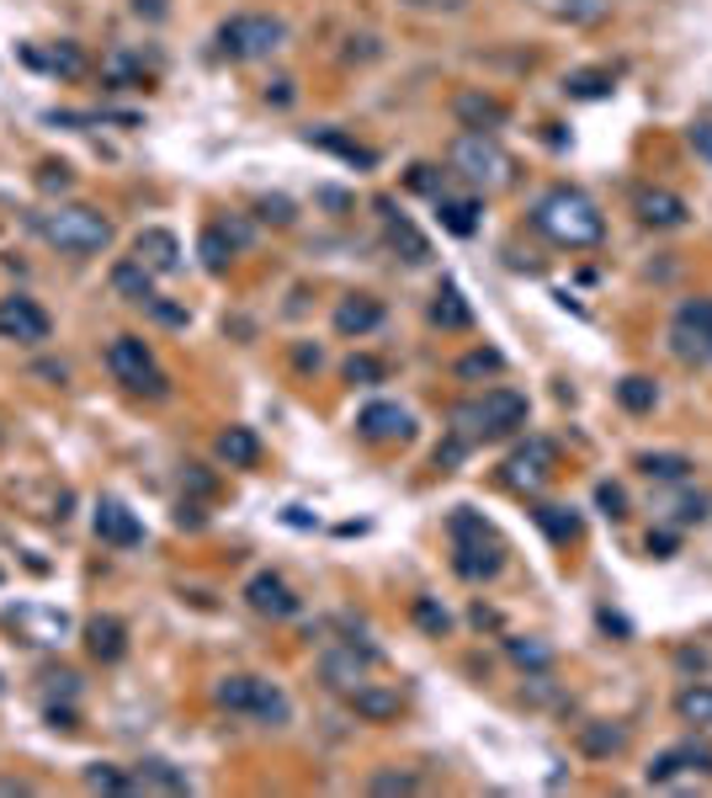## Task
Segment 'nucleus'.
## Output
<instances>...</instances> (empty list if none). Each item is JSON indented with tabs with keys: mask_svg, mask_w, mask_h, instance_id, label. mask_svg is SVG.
Masks as SVG:
<instances>
[{
	"mask_svg": "<svg viewBox=\"0 0 712 798\" xmlns=\"http://www.w3.org/2000/svg\"><path fill=\"white\" fill-rule=\"evenodd\" d=\"M500 368H505L500 352H474V357H463V363H457V373H463V378H478V373H500Z\"/></svg>",
	"mask_w": 712,
	"mask_h": 798,
	"instance_id": "45",
	"label": "nucleus"
},
{
	"mask_svg": "<svg viewBox=\"0 0 712 798\" xmlns=\"http://www.w3.org/2000/svg\"><path fill=\"white\" fill-rule=\"evenodd\" d=\"M107 368H112V378H118L128 395H144V399H165V395H171V378L160 373L154 352H149L139 336H118V341H112V346H107Z\"/></svg>",
	"mask_w": 712,
	"mask_h": 798,
	"instance_id": "7",
	"label": "nucleus"
},
{
	"mask_svg": "<svg viewBox=\"0 0 712 798\" xmlns=\"http://www.w3.org/2000/svg\"><path fill=\"white\" fill-rule=\"evenodd\" d=\"M373 794H420L416 772H373Z\"/></svg>",
	"mask_w": 712,
	"mask_h": 798,
	"instance_id": "42",
	"label": "nucleus"
},
{
	"mask_svg": "<svg viewBox=\"0 0 712 798\" xmlns=\"http://www.w3.org/2000/svg\"><path fill=\"white\" fill-rule=\"evenodd\" d=\"M288 43V28L277 22V17H261V11H245V17H229L224 28H218V54L224 60H267Z\"/></svg>",
	"mask_w": 712,
	"mask_h": 798,
	"instance_id": "6",
	"label": "nucleus"
},
{
	"mask_svg": "<svg viewBox=\"0 0 712 798\" xmlns=\"http://www.w3.org/2000/svg\"><path fill=\"white\" fill-rule=\"evenodd\" d=\"M43 186H69V171L64 165H43V176H37Z\"/></svg>",
	"mask_w": 712,
	"mask_h": 798,
	"instance_id": "52",
	"label": "nucleus"
},
{
	"mask_svg": "<svg viewBox=\"0 0 712 798\" xmlns=\"http://www.w3.org/2000/svg\"><path fill=\"white\" fill-rule=\"evenodd\" d=\"M457 123L468 128V133H495L505 123V101H495V96H484V91H463L457 96Z\"/></svg>",
	"mask_w": 712,
	"mask_h": 798,
	"instance_id": "21",
	"label": "nucleus"
},
{
	"mask_svg": "<svg viewBox=\"0 0 712 798\" xmlns=\"http://www.w3.org/2000/svg\"><path fill=\"white\" fill-rule=\"evenodd\" d=\"M352 708L362 719H373V724H384V719H399V692H384V687H356L352 692Z\"/></svg>",
	"mask_w": 712,
	"mask_h": 798,
	"instance_id": "26",
	"label": "nucleus"
},
{
	"mask_svg": "<svg viewBox=\"0 0 712 798\" xmlns=\"http://www.w3.org/2000/svg\"><path fill=\"white\" fill-rule=\"evenodd\" d=\"M638 218L654 224V229H681L686 203L676 197V192H665V186H644V192H638Z\"/></svg>",
	"mask_w": 712,
	"mask_h": 798,
	"instance_id": "19",
	"label": "nucleus"
},
{
	"mask_svg": "<svg viewBox=\"0 0 712 798\" xmlns=\"http://www.w3.org/2000/svg\"><path fill=\"white\" fill-rule=\"evenodd\" d=\"M436 218H442L446 235H474L478 229V203L474 197H436Z\"/></svg>",
	"mask_w": 712,
	"mask_h": 798,
	"instance_id": "25",
	"label": "nucleus"
},
{
	"mask_svg": "<svg viewBox=\"0 0 712 798\" xmlns=\"http://www.w3.org/2000/svg\"><path fill=\"white\" fill-rule=\"evenodd\" d=\"M367 660H373V655H367V649L356 655V645L352 649H330L325 660H320V676H325L335 692H356V687L367 681Z\"/></svg>",
	"mask_w": 712,
	"mask_h": 798,
	"instance_id": "18",
	"label": "nucleus"
},
{
	"mask_svg": "<svg viewBox=\"0 0 712 798\" xmlns=\"http://www.w3.org/2000/svg\"><path fill=\"white\" fill-rule=\"evenodd\" d=\"M112 288H118L122 299H133V304H149V299H154V272H144V267L128 256L118 272H112Z\"/></svg>",
	"mask_w": 712,
	"mask_h": 798,
	"instance_id": "27",
	"label": "nucleus"
},
{
	"mask_svg": "<svg viewBox=\"0 0 712 798\" xmlns=\"http://www.w3.org/2000/svg\"><path fill=\"white\" fill-rule=\"evenodd\" d=\"M86 788H96V794H133V772L112 767V762H96L86 772Z\"/></svg>",
	"mask_w": 712,
	"mask_h": 798,
	"instance_id": "34",
	"label": "nucleus"
},
{
	"mask_svg": "<svg viewBox=\"0 0 712 798\" xmlns=\"http://www.w3.org/2000/svg\"><path fill=\"white\" fill-rule=\"evenodd\" d=\"M416 623L425 628V634H431V639H442L446 628H452V617H446V607H436L431 596H420V602H416Z\"/></svg>",
	"mask_w": 712,
	"mask_h": 798,
	"instance_id": "41",
	"label": "nucleus"
},
{
	"mask_svg": "<svg viewBox=\"0 0 712 798\" xmlns=\"http://www.w3.org/2000/svg\"><path fill=\"white\" fill-rule=\"evenodd\" d=\"M139 11H149V17H165V0H133Z\"/></svg>",
	"mask_w": 712,
	"mask_h": 798,
	"instance_id": "53",
	"label": "nucleus"
},
{
	"mask_svg": "<svg viewBox=\"0 0 712 798\" xmlns=\"http://www.w3.org/2000/svg\"><path fill=\"white\" fill-rule=\"evenodd\" d=\"M638 468H644L649 479H686V474H691V459H681V453H644Z\"/></svg>",
	"mask_w": 712,
	"mask_h": 798,
	"instance_id": "36",
	"label": "nucleus"
},
{
	"mask_svg": "<svg viewBox=\"0 0 712 798\" xmlns=\"http://www.w3.org/2000/svg\"><path fill=\"white\" fill-rule=\"evenodd\" d=\"M564 91L580 96V101H595V96L612 91V75H606V69H574V75L564 80Z\"/></svg>",
	"mask_w": 712,
	"mask_h": 798,
	"instance_id": "37",
	"label": "nucleus"
},
{
	"mask_svg": "<svg viewBox=\"0 0 712 798\" xmlns=\"http://www.w3.org/2000/svg\"><path fill=\"white\" fill-rule=\"evenodd\" d=\"M595 500H601V511H606L612 522H617V517H627V495L617 490V485H601V490H595Z\"/></svg>",
	"mask_w": 712,
	"mask_h": 798,
	"instance_id": "47",
	"label": "nucleus"
},
{
	"mask_svg": "<svg viewBox=\"0 0 712 798\" xmlns=\"http://www.w3.org/2000/svg\"><path fill=\"white\" fill-rule=\"evenodd\" d=\"M617 399H623V410H633V416H649L659 389H654L649 378H623V384H617Z\"/></svg>",
	"mask_w": 712,
	"mask_h": 798,
	"instance_id": "35",
	"label": "nucleus"
},
{
	"mask_svg": "<svg viewBox=\"0 0 712 798\" xmlns=\"http://www.w3.org/2000/svg\"><path fill=\"white\" fill-rule=\"evenodd\" d=\"M388 224H393V240H404V250H410V261H425V256H431V246H425V240H420L416 229H410V218L388 214Z\"/></svg>",
	"mask_w": 712,
	"mask_h": 798,
	"instance_id": "44",
	"label": "nucleus"
},
{
	"mask_svg": "<svg viewBox=\"0 0 712 798\" xmlns=\"http://www.w3.org/2000/svg\"><path fill=\"white\" fill-rule=\"evenodd\" d=\"M431 320H436L442 331H468V325H474V309L463 304L457 282H442V293H436V304H431Z\"/></svg>",
	"mask_w": 712,
	"mask_h": 798,
	"instance_id": "24",
	"label": "nucleus"
},
{
	"mask_svg": "<svg viewBox=\"0 0 712 798\" xmlns=\"http://www.w3.org/2000/svg\"><path fill=\"white\" fill-rule=\"evenodd\" d=\"M670 549H676V538H670V532H649V553L670 559Z\"/></svg>",
	"mask_w": 712,
	"mask_h": 798,
	"instance_id": "51",
	"label": "nucleus"
},
{
	"mask_svg": "<svg viewBox=\"0 0 712 798\" xmlns=\"http://www.w3.org/2000/svg\"><path fill=\"white\" fill-rule=\"evenodd\" d=\"M256 687H261V676H224L213 698L229 708V713H250V708H256Z\"/></svg>",
	"mask_w": 712,
	"mask_h": 798,
	"instance_id": "28",
	"label": "nucleus"
},
{
	"mask_svg": "<svg viewBox=\"0 0 712 798\" xmlns=\"http://www.w3.org/2000/svg\"><path fill=\"white\" fill-rule=\"evenodd\" d=\"M691 144H697V154H702V160H712V123L691 128Z\"/></svg>",
	"mask_w": 712,
	"mask_h": 798,
	"instance_id": "50",
	"label": "nucleus"
},
{
	"mask_svg": "<svg viewBox=\"0 0 712 798\" xmlns=\"http://www.w3.org/2000/svg\"><path fill=\"white\" fill-rule=\"evenodd\" d=\"M356 431H362L367 442H378V447L410 442V436H416V416H410L404 405H393V399H373V405L356 416Z\"/></svg>",
	"mask_w": 712,
	"mask_h": 798,
	"instance_id": "11",
	"label": "nucleus"
},
{
	"mask_svg": "<svg viewBox=\"0 0 712 798\" xmlns=\"http://www.w3.org/2000/svg\"><path fill=\"white\" fill-rule=\"evenodd\" d=\"M261 218H277V224H288V218H293L288 197H267V203H261Z\"/></svg>",
	"mask_w": 712,
	"mask_h": 798,
	"instance_id": "48",
	"label": "nucleus"
},
{
	"mask_svg": "<svg viewBox=\"0 0 712 798\" xmlns=\"http://www.w3.org/2000/svg\"><path fill=\"white\" fill-rule=\"evenodd\" d=\"M580 745H585L591 756H617L627 745V730H617V724H585V730H580Z\"/></svg>",
	"mask_w": 712,
	"mask_h": 798,
	"instance_id": "31",
	"label": "nucleus"
},
{
	"mask_svg": "<svg viewBox=\"0 0 712 798\" xmlns=\"http://www.w3.org/2000/svg\"><path fill=\"white\" fill-rule=\"evenodd\" d=\"M32 60L48 64V69H60V75H80V69H86V60H80V54H75L69 43H60L54 54H32Z\"/></svg>",
	"mask_w": 712,
	"mask_h": 798,
	"instance_id": "43",
	"label": "nucleus"
},
{
	"mask_svg": "<svg viewBox=\"0 0 712 798\" xmlns=\"http://www.w3.org/2000/svg\"><path fill=\"white\" fill-rule=\"evenodd\" d=\"M686 772H702L712 777V751L708 745H676V751H665V756H654L649 762V783L654 788H665V783H676Z\"/></svg>",
	"mask_w": 712,
	"mask_h": 798,
	"instance_id": "14",
	"label": "nucleus"
},
{
	"mask_svg": "<svg viewBox=\"0 0 712 798\" xmlns=\"http://www.w3.org/2000/svg\"><path fill=\"white\" fill-rule=\"evenodd\" d=\"M452 171L478 192H505V186H516V154L500 150L495 133H457Z\"/></svg>",
	"mask_w": 712,
	"mask_h": 798,
	"instance_id": "5",
	"label": "nucleus"
},
{
	"mask_svg": "<svg viewBox=\"0 0 712 798\" xmlns=\"http://www.w3.org/2000/svg\"><path fill=\"white\" fill-rule=\"evenodd\" d=\"M670 352L681 363H712V299H686L670 320Z\"/></svg>",
	"mask_w": 712,
	"mask_h": 798,
	"instance_id": "8",
	"label": "nucleus"
},
{
	"mask_svg": "<svg viewBox=\"0 0 712 798\" xmlns=\"http://www.w3.org/2000/svg\"><path fill=\"white\" fill-rule=\"evenodd\" d=\"M149 80V64L139 60V54H112V60H107V86H144Z\"/></svg>",
	"mask_w": 712,
	"mask_h": 798,
	"instance_id": "32",
	"label": "nucleus"
},
{
	"mask_svg": "<svg viewBox=\"0 0 712 798\" xmlns=\"http://www.w3.org/2000/svg\"><path fill=\"white\" fill-rule=\"evenodd\" d=\"M378 325H384V304L367 299V293H352V299H341V309H335V331H341V336H367V331H378Z\"/></svg>",
	"mask_w": 712,
	"mask_h": 798,
	"instance_id": "20",
	"label": "nucleus"
},
{
	"mask_svg": "<svg viewBox=\"0 0 712 798\" xmlns=\"http://www.w3.org/2000/svg\"><path fill=\"white\" fill-rule=\"evenodd\" d=\"M521 427H527V395H516V389H489L484 399L457 405V416H452V436H457L463 447H474L484 436L521 431Z\"/></svg>",
	"mask_w": 712,
	"mask_h": 798,
	"instance_id": "3",
	"label": "nucleus"
},
{
	"mask_svg": "<svg viewBox=\"0 0 712 798\" xmlns=\"http://www.w3.org/2000/svg\"><path fill=\"white\" fill-rule=\"evenodd\" d=\"M553 468H559V447L542 442V436H527V447H516V453L505 459V485L537 490L542 479H553Z\"/></svg>",
	"mask_w": 712,
	"mask_h": 798,
	"instance_id": "10",
	"label": "nucleus"
},
{
	"mask_svg": "<svg viewBox=\"0 0 712 798\" xmlns=\"http://www.w3.org/2000/svg\"><path fill=\"white\" fill-rule=\"evenodd\" d=\"M229 256H235V240H224V229H208V235H203V267H208V272H224Z\"/></svg>",
	"mask_w": 712,
	"mask_h": 798,
	"instance_id": "40",
	"label": "nucleus"
},
{
	"mask_svg": "<svg viewBox=\"0 0 712 798\" xmlns=\"http://www.w3.org/2000/svg\"><path fill=\"white\" fill-rule=\"evenodd\" d=\"M532 6L559 22H601L606 17V0H532Z\"/></svg>",
	"mask_w": 712,
	"mask_h": 798,
	"instance_id": "29",
	"label": "nucleus"
},
{
	"mask_svg": "<svg viewBox=\"0 0 712 798\" xmlns=\"http://www.w3.org/2000/svg\"><path fill=\"white\" fill-rule=\"evenodd\" d=\"M245 602L256 607L261 617H293L303 602H298V591L277 570H261V575H250V585H245Z\"/></svg>",
	"mask_w": 712,
	"mask_h": 798,
	"instance_id": "12",
	"label": "nucleus"
},
{
	"mask_svg": "<svg viewBox=\"0 0 712 798\" xmlns=\"http://www.w3.org/2000/svg\"><path fill=\"white\" fill-rule=\"evenodd\" d=\"M144 309H154V314H160L165 325H186V309H176V304H160V299H149Z\"/></svg>",
	"mask_w": 712,
	"mask_h": 798,
	"instance_id": "49",
	"label": "nucleus"
},
{
	"mask_svg": "<svg viewBox=\"0 0 712 798\" xmlns=\"http://www.w3.org/2000/svg\"><path fill=\"white\" fill-rule=\"evenodd\" d=\"M11 628H22L28 634V645H60L64 634H69V617L64 613H43V607H17V613H6Z\"/></svg>",
	"mask_w": 712,
	"mask_h": 798,
	"instance_id": "17",
	"label": "nucleus"
},
{
	"mask_svg": "<svg viewBox=\"0 0 712 798\" xmlns=\"http://www.w3.org/2000/svg\"><path fill=\"white\" fill-rule=\"evenodd\" d=\"M532 517H537V527H542L553 543H574V538H580V517H574V511H564V506H537Z\"/></svg>",
	"mask_w": 712,
	"mask_h": 798,
	"instance_id": "30",
	"label": "nucleus"
},
{
	"mask_svg": "<svg viewBox=\"0 0 712 798\" xmlns=\"http://www.w3.org/2000/svg\"><path fill=\"white\" fill-rule=\"evenodd\" d=\"M133 261L144 267V272L165 277L181 267V240L171 235V229H144L139 240H133Z\"/></svg>",
	"mask_w": 712,
	"mask_h": 798,
	"instance_id": "15",
	"label": "nucleus"
},
{
	"mask_svg": "<svg viewBox=\"0 0 712 798\" xmlns=\"http://www.w3.org/2000/svg\"><path fill=\"white\" fill-rule=\"evenodd\" d=\"M384 378V363H373V357H352L346 363V384H378Z\"/></svg>",
	"mask_w": 712,
	"mask_h": 798,
	"instance_id": "46",
	"label": "nucleus"
},
{
	"mask_svg": "<svg viewBox=\"0 0 712 798\" xmlns=\"http://www.w3.org/2000/svg\"><path fill=\"white\" fill-rule=\"evenodd\" d=\"M37 235L64 256H96V250L112 246V218L101 208L69 203V208H54V214H37Z\"/></svg>",
	"mask_w": 712,
	"mask_h": 798,
	"instance_id": "4",
	"label": "nucleus"
},
{
	"mask_svg": "<svg viewBox=\"0 0 712 798\" xmlns=\"http://www.w3.org/2000/svg\"><path fill=\"white\" fill-rule=\"evenodd\" d=\"M676 713H681L686 724H712V687H686L681 698H676Z\"/></svg>",
	"mask_w": 712,
	"mask_h": 798,
	"instance_id": "33",
	"label": "nucleus"
},
{
	"mask_svg": "<svg viewBox=\"0 0 712 798\" xmlns=\"http://www.w3.org/2000/svg\"><path fill=\"white\" fill-rule=\"evenodd\" d=\"M309 144H325V150L346 154L352 165H373V160H378L373 150H362V144H352V139H341V133H330V128H309Z\"/></svg>",
	"mask_w": 712,
	"mask_h": 798,
	"instance_id": "38",
	"label": "nucleus"
},
{
	"mask_svg": "<svg viewBox=\"0 0 712 798\" xmlns=\"http://www.w3.org/2000/svg\"><path fill=\"white\" fill-rule=\"evenodd\" d=\"M532 229L564 250H591V246H601V235H606V218H601V208H595L585 192L553 186V192H542L532 203Z\"/></svg>",
	"mask_w": 712,
	"mask_h": 798,
	"instance_id": "1",
	"label": "nucleus"
},
{
	"mask_svg": "<svg viewBox=\"0 0 712 798\" xmlns=\"http://www.w3.org/2000/svg\"><path fill=\"white\" fill-rule=\"evenodd\" d=\"M446 527H452V570H457L463 581H495L505 564L495 527L484 522L478 511H468V506H457Z\"/></svg>",
	"mask_w": 712,
	"mask_h": 798,
	"instance_id": "2",
	"label": "nucleus"
},
{
	"mask_svg": "<svg viewBox=\"0 0 712 798\" xmlns=\"http://www.w3.org/2000/svg\"><path fill=\"white\" fill-rule=\"evenodd\" d=\"M505 649H510V660H516L521 671H548V666H553V649L537 645V639H510Z\"/></svg>",
	"mask_w": 712,
	"mask_h": 798,
	"instance_id": "39",
	"label": "nucleus"
},
{
	"mask_svg": "<svg viewBox=\"0 0 712 798\" xmlns=\"http://www.w3.org/2000/svg\"><path fill=\"white\" fill-rule=\"evenodd\" d=\"M0 581H6V570H0Z\"/></svg>",
	"mask_w": 712,
	"mask_h": 798,
	"instance_id": "56",
	"label": "nucleus"
},
{
	"mask_svg": "<svg viewBox=\"0 0 712 798\" xmlns=\"http://www.w3.org/2000/svg\"><path fill=\"white\" fill-rule=\"evenodd\" d=\"M48 336H54V320L32 304V299H22V293L0 299V341H17V346H43Z\"/></svg>",
	"mask_w": 712,
	"mask_h": 798,
	"instance_id": "9",
	"label": "nucleus"
},
{
	"mask_svg": "<svg viewBox=\"0 0 712 798\" xmlns=\"http://www.w3.org/2000/svg\"><path fill=\"white\" fill-rule=\"evenodd\" d=\"M218 459L229 463V468H256V463H261V442H256V431L229 427L224 436H218Z\"/></svg>",
	"mask_w": 712,
	"mask_h": 798,
	"instance_id": "23",
	"label": "nucleus"
},
{
	"mask_svg": "<svg viewBox=\"0 0 712 798\" xmlns=\"http://www.w3.org/2000/svg\"><path fill=\"white\" fill-rule=\"evenodd\" d=\"M0 794H32L28 783H0Z\"/></svg>",
	"mask_w": 712,
	"mask_h": 798,
	"instance_id": "55",
	"label": "nucleus"
},
{
	"mask_svg": "<svg viewBox=\"0 0 712 798\" xmlns=\"http://www.w3.org/2000/svg\"><path fill=\"white\" fill-rule=\"evenodd\" d=\"M86 649L101 660V666H118L122 655H128V628H122V617L101 613L86 623Z\"/></svg>",
	"mask_w": 712,
	"mask_h": 798,
	"instance_id": "16",
	"label": "nucleus"
},
{
	"mask_svg": "<svg viewBox=\"0 0 712 798\" xmlns=\"http://www.w3.org/2000/svg\"><path fill=\"white\" fill-rule=\"evenodd\" d=\"M186 772H176L171 762H139L133 767V794H186Z\"/></svg>",
	"mask_w": 712,
	"mask_h": 798,
	"instance_id": "22",
	"label": "nucleus"
},
{
	"mask_svg": "<svg viewBox=\"0 0 712 798\" xmlns=\"http://www.w3.org/2000/svg\"><path fill=\"white\" fill-rule=\"evenodd\" d=\"M96 538L112 543V549H139V543H144V527H139V517H133L122 500L101 495V500H96Z\"/></svg>",
	"mask_w": 712,
	"mask_h": 798,
	"instance_id": "13",
	"label": "nucleus"
},
{
	"mask_svg": "<svg viewBox=\"0 0 712 798\" xmlns=\"http://www.w3.org/2000/svg\"><path fill=\"white\" fill-rule=\"evenodd\" d=\"M416 6H431V11H457L463 0H416Z\"/></svg>",
	"mask_w": 712,
	"mask_h": 798,
	"instance_id": "54",
	"label": "nucleus"
}]
</instances>
